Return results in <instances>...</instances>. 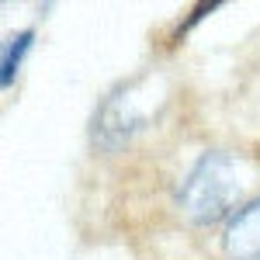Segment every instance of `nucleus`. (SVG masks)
I'll list each match as a JSON object with an SVG mask.
<instances>
[{
	"label": "nucleus",
	"mask_w": 260,
	"mask_h": 260,
	"mask_svg": "<svg viewBox=\"0 0 260 260\" xmlns=\"http://www.w3.org/2000/svg\"><path fill=\"white\" fill-rule=\"evenodd\" d=\"M236 198H240V177H236V163L225 153H205L177 191V201L187 212V219L201 225L219 222L236 205Z\"/></svg>",
	"instance_id": "obj_1"
},
{
	"label": "nucleus",
	"mask_w": 260,
	"mask_h": 260,
	"mask_svg": "<svg viewBox=\"0 0 260 260\" xmlns=\"http://www.w3.org/2000/svg\"><path fill=\"white\" fill-rule=\"evenodd\" d=\"M136 87H139V83H128V87L115 90L111 98L101 104V111L94 115V142H98V146L115 149V146H121L136 128H142L146 111L139 108Z\"/></svg>",
	"instance_id": "obj_2"
},
{
	"label": "nucleus",
	"mask_w": 260,
	"mask_h": 260,
	"mask_svg": "<svg viewBox=\"0 0 260 260\" xmlns=\"http://www.w3.org/2000/svg\"><path fill=\"white\" fill-rule=\"evenodd\" d=\"M225 253L236 260H260V201L233 215L225 229Z\"/></svg>",
	"instance_id": "obj_3"
},
{
	"label": "nucleus",
	"mask_w": 260,
	"mask_h": 260,
	"mask_svg": "<svg viewBox=\"0 0 260 260\" xmlns=\"http://www.w3.org/2000/svg\"><path fill=\"white\" fill-rule=\"evenodd\" d=\"M28 49H31V31H21V35H14L4 45V83H11V77L18 73V66Z\"/></svg>",
	"instance_id": "obj_4"
}]
</instances>
